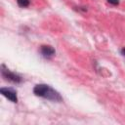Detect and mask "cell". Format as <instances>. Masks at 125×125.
<instances>
[{"label": "cell", "mask_w": 125, "mask_h": 125, "mask_svg": "<svg viewBox=\"0 0 125 125\" xmlns=\"http://www.w3.org/2000/svg\"><path fill=\"white\" fill-rule=\"evenodd\" d=\"M0 93L4 97H6L8 100H10L11 102H13V103H17L18 102L17 94L13 89H11V88H1L0 89Z\"/></svg>", "instance_id": "3957f363"}, {"label": "cell", "mask_w": 125, "mask_h": 125, "mask_svg": "<svg viewBox=\"0 0 125 125\" xmlns=\"http://www.w3.org/2000/svg\"><path fill=\"white\" fill-rule=\"evenodd\" d=\"M110 4H112V5H118L119 4V1L118 0H107Z\"/></svg>", "instance_id": "8992f818"}, {"label": "cell", "mask_w": 125, "mask_h": 125, "mask_svg": "<svg viewBox=\"0 0 125 125\" xmlns=\"http://www.w3.org/2000/svg\"><path fill=\"white\" fill-rule=\"evenodd\" d=\"M33 93L38 97H42V98H45V99L50 100V101H54V102H61L62 101L61 95L57 91H55L54 89H52L50 86H48L46 84L36 85L33 88Z\"/></svg>", "instance_id": "6da1fadb"}, {"label": "cell", "mask_w": 125, "mask_h": 125, "mask_svg": "<svg viewBox=\"0 0 125 125\" xmlns=\"http://www.w3.org/2000/svg\"><path fill=\"white\" fill-rule=\"evenodd\" d=\"M1 72H2V76L6 80H8V81H11L13 83H20V82H21V78L18 74L14 73V72H11L8 69H4V65L2 66Z\"/></svg>", "instance_id": "7a4b0ae2"}, {"label": "cell", "mask_w": 125, "mask_h": 125, "mask_svg": "<svg viewBox=\"0 0 125 125\" xmlns=\"http://www.w3.org/2000/svg\"><path fill=\"white\" fill-rule=\"evenodd\" d=\"M17 2H18V5L20 7H22V8L27 7L29 5V3H30L29 0H17Z\"/></svg>", "instance_id": "5b68a950"}, {"label": "cell", "mask_w": 125, "mask_h": 125, "mask_svg": "<svg viewBox=\"0 0 125 125\" xmlns=\"http://www.w3.org/2000/svg\"><path fill=\"white\" fill-rule=\"evenodd\" d=\"M40 52H41V54H42L43 57L48 58V59H49V58H52V57L55 55V53H56V51H55V49H54L53 47H51V46H46V45L41 46Z\"/></svg>", "instance_id": "277c9868"}, {"label": "cell", "mask_w": 125, "mask_h": 125, "mask_svg": "<svg viewBox=\"0 0 125 125\" xmlns=\"http://www.w3.org/2000/svg\"><path fill=\"white\" fill-rule=\"evenodd\" d=\"M121 54H122L123 56H125V47L122 48V50H121Z\"/></svg>", "instance_id": "52a82bcc"}]
</instances>
